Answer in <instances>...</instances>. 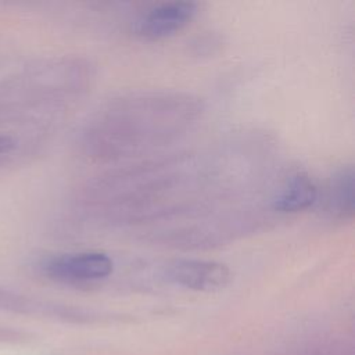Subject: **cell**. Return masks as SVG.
<instances>
[{
  "label": "cell",
  "instance_id": "obj_4",
  "mask_svg": "<svg viewBox=\"0 0 355 355\" xmlns=\"http://www.w3.org/2000/svg\"><path fill=\"white\" fill-rule=\"evenodd\" d=\"M165 280L193 291H218L232 280L226 263L204 258H175L168 261L161 270Z\"/></svg>",
  "mask_w": 355,
  "mask_h": 355
},
{
  "label": "cell",
  "instance_id": "obj_11",
  "mask_svg": "<svg viewBox=\"0 0 355 355\" xmlns=\"http://www.w3.org/2000/svg\"><path fill=\"white\" fill-rule=\"evenodd\" d=\"M18 340V333L12 331L11 329L0 327V341H15Z\"/></svg>",
  "mask_w": 355,
  "mask_h": 355
},
{
  "label": "cell",
  "instance_id": "obj_2",
  "mask_svg": "<svg viewBox=\"0 0 355 355\" xmlns=\"http://www.w3.org/2000/svg\"><path fill=\"white\" fill-rule=\"evenodd\" d=\"M204 112V100L191 92H128L107 100L87 116L78 143L94 162L126 164L162 153L187 136Z\"/></svg>",
  "mask_w": 355,
  "mask_h": 355
},
{
  "label": "cell",
  "instance_id": "obj_10",
  "mask_svg": "<svg viewBox=\"0 0 355 355\" xmlns=\"http://www.w3.org/2000/svg\"><path fill=\"white\" fill-rule=\"evenodd\" d=\"M15 148V140L10 136H0V155L8 154Z\"/></svg>",
  "mask_w": 355,
  "mask_h": 355
},
{
  "label": "cell",
  "instance_id": "obj_7",
  "mask_svg": "<svg viewBox=\"0 0 355 355\" xmlns=\"http://www.w3.org/2000/svg\"><path fill=\"white\" fill-rule=\"evenodd\" d=\"M316 207L323 216L344 222L354 216L355 173L352 165H343L333 171L323 186H319Z\"/></svg>",
  "mask_w": 355,
  "mask_h": 355
},
{
  "label": "cell",
  "instance_id": "obj_1",
  "mask_svg": "<svg viewBox=\"0 0 355 355\" xmlns=\"http://www.w3.org/2000/svg\"><path fill=\"white\" fill-rule=\"evenodd\" d=\"M276 175L275 141L245 130L204 148L159 153L108 169L80 187L76 205L98 226L143 233L259 197Z\"/></svg>",
  "mask_w": 355,
  "mask_h": 355
},
{
  "label": "cell",
  "instance_id": "obj_9",
  "mask_svg": "<svg viewBox=\"0 0 355 355\" xmlns=\"http://www.w3.org/2000/svg\"><path fill=\"white\" fill-rule=\"evenodd\" d=\"M222 40L214 32H207L202 36H197L191 43V50L196 55H211L220 49Z\"/></svg>",
  "mask_w": 355,
  "mask_h": 355
},
{
  "label": "cell",
  "instance_id": "obj_8",
  "mask_svg": "<svg viewBox=\"0 0 355 355\" xmlns=\"http://www.w3.org/2000/svg\"><path fill=\"white\" fill-rule=\"evenodd\" d=\"M0 311L29 313V312H47V313H61L65 312V308L57 306L53 304H46L28 298L12 290L0 287Z\"/></svg>",
  "mask_w": 355,
  "mask_h": 355
},
{
  "label": "cell",
  "instance_id": "obj_5",
  "mask_svg": "<svg viewBox=\"0 0 355 355\" xmlns=\"http://www.w3.org/2000/svg\"><path fill=\"white\" fill-rule=\"evenodd\" d=\"M198 4L175 0L151 6L133 21V32L144 40H162L183 31L197 15Z\"/></svg>",
  "mask_w": 355,
  "mask_h": 355
},
{
  "label": "cell",
  "instance_id": "obj_6",
  "mask_svg": "<svg viewBox=\"0 0 355 355\" xmlns=\"http://www.w3.org/2000/svg\"><path fill=\"white\" fill-rule=\"evenodd\" d=\"M319 186L302 169H291L277 175L270 190V208L282 218L316 207Z\"/></svg>",
  "mask_w": 355,
  "mask_h": 355
},
{
  "label": "cell",
  "instance_id": "obj_3",
  "mask_svg": "<svg viewBox=\"0 0 355 355\" xmlns=\"http://www.w3.org/2000/svg\"><path fill=\"white\" fill-rule=\"evenodd\" d=\"M49 279L68 284L93 283L107 279L114 272L112 258L103 251L85 250L54 254L40 263Z\"/></svg>",
  "mask_w": 355,
  "mask_h": 355
}]
</instances>
